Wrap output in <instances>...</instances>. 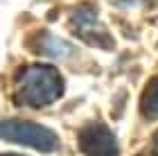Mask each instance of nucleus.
<instances>
[{
	"label": "nucleus",
	"mask_w": 158,
	"mask_h": 156,
	"mask_svg": "<svg viewBox=\"0 0 158 156\" xmlns=\"http://www.w3.org/2000/svg\"><path fill=\"white\" fill-rule=\"evenodd\" d=\"M14 91H16V102L39 109V106H48L61 97L63 79L54 66L32 63L18 73Z\"/></svg>",
	"instance_id": "nucleus-1"
},
{
	"label": "nucleus",
	"mask_w": 158,
	"mask_h": 156,
	"mask_svg": "<svg viewBox=\"0 0 158 156\" xmlns=\"http://www.w3.org/2000/svg\"><path fill=\"white\" fill-rule=\"evenodd\" d=\"M0 138L9 140V143H18L25 147H34L39 152H56L59 150V138L52 129L43 127L32 120H0Z\"/></svg>",
	"instance_id": "nucleus-2"
},
{
	"label": "nucleus",
	"mask_w": 158,
	"mask_h": 156,
	"mask_svg": "<svg viewBox=\"0 0 158 156\" xmlns=\"http://www.w3.org/2000/svg\"><path fill=\"white\" fill-rule=\"evenodd\" d=\"M79 150L86 156H118V140L102 122L86 124L79 133Z\"/></svg>",
	"instance_id": "nucleus-3"
},
{
	"label": "nucleus",
	"mask_w": 158,
	"mask_h": 156,
	"mask_svg": "<svg viewBox=\"0 0 158 156\" xmlns=\"http://www.w3.org/2000/svg\"><path fill=\"white\" fill-rule=\"evenodd\" d=\"M70 23H73V30L79 39H84L86 43H93L97 48H113V39L106 34V30L99 25L97 20V11L95 7H79L73 11L70 16Z\"/></svg>",
	"instance_id": "nucleus-4"
},
{
	"label": "nucleus",
	"mask_w": 158,
	"mask_h": 156,
	"mask_svg": "<svg viewBox=\"0 0 158 156\" xmlns=\"http://www.w3.org/2000/svg\"><path fill=\"white\" fill-rule=\"evenodd\" d=\"M32 48L41 54L50 57V59H56V57H66L70 54V45L63 43L61 39H56L54 34H48V32H41L36 39H34Z\"/></svg>",
	"instance_id": "nucleus-5"
},
{
	"label": "nucleus",
	"mask_w": 158,
	"mask_h": 156,
	"mask_svg": "<svg viewBox=\"0 0 158 156\" xmlns=\"http://www.w3.org/2000/svg\"><path fill=\"white\" fill-rule=\"evenodd\" d=\"M140 109L147 118H158V77H154V79L149 82V86L145 88Z\"/></svg>",
	"instance_id": "nucleus-6"
},
{
	"label": "nucleus",
	"mask_w": 158,
	"mask_h": 156,
	"mask_svg": "<svg viewBox=\"0 0 158 156\" xmlns=\"http://www.w3.org/2000/svg\"><path fill=\"white\" fill-rule=\"evenodd\" d=\"M152 152H154V156H158V133H156V138H154V145H152Z\"/></svg>",
	"instance_id": "nucleus-7"
},
{
	"label": "nucleus",
	"mask_w": 158,
	"mask_h": 156,
	"mask_svg": "<svg viewBox=\"0 0 158 156\" xmlns=\"http://www.w3.org/2000/svg\"><path fill=\"white\" fill-rule=\"evenodd\" d=\"M0 156H23V154H0Z\"/></svg>",
	"instance_id": "nucleus-8"
}]
</instances>
